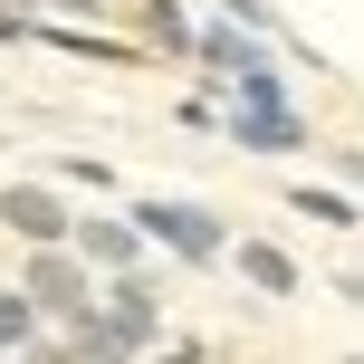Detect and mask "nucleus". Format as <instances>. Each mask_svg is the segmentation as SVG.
<instances>
[{
    "instance_id": "obj_1",
    "label": "nucleus",
    "mask_w": 364,
    "mask_h": 364,
    "mask_svg": "<svg viewBox=\"0 0 364 364\" xmlns=\"http://www.w3.org/2000/svg\"><path fill=\"white\" fill-rule=\"evenodd\" d=\"M134 240H164L182 259H220V230L201 201H134Z\"/></svg>"
},
{
    "instance_id": "obj_2",
    "label": "nucleus",
    "mask_w": 364,
    "mask_h": 364,
    "mask_svg": "<svg viewBox=\"0 0 364 364\" xmlns=\"http://www.w3.org/2000/svg\"><path fill=\"white\" fill-rule=\"evenodd\" d=\"M0 220H10L19 240H38V250H58V240H68V211H58L48 192H29V182H10V192H0Z\"/></svg>"
},
{
    "instance_id": "obj_3",
    "label": "nucleus",
    "mask_w": 364,
    "mask_h": 364,
    "mask_svg": "<svg viewBox=\"0 0 364 364\" xmlns=\"http://www.w3.org/2000/svg\"><path fill=\"white\" fill-rule=\"evenodd\" d=\"M29 297L58 307V316H77V307H87V278H77L68 259H38V269H29Z\"/></svg>"
},
{
    "instance_id": "obj_4",
    "label": "nucleus",
    "mask_w": 364,
    "mask_h": 364,
    "mask_svg": "<svg viewBox=\"0 0 364 364\" xmlns=\"http://www.w3.org/2000/svg\"><path fill=\"white\" fill-rule=\"evenodd\" d=\"M240 278H250V288H269V297H297L288 250H269V240H240Z\"/></svg>"
},
{
    "instance_id": "obj_5",
    "label": "nucleus",
    "mask_w": 364,
    "mask_h": 364,
    "mask_svg": "<svg viewBox=\"0 0 364 364\" xmlns=\"http://www.w3.org/2000/svg\"><path fill=\"white\" fill-rule=\"evenodd\" d=\"M144 336H154V297L125 278V288H115V326H106V346H144Z\"/></svg>"
},
{
    "instance_id": "obj_6",
    "label": "nucleus",
    "mask_w": 364,
    "mask_h": 364,
    "mask_svg": "<svg viewBox=\"0 0 364 364\" xmlns=\"http://www.w3.org/2000/svg\"><path fill=\"white\" fill-rule=\"evenodd\" d=\"M77 250H87V259H106V269H125V259H134V230H115V220H87V230H77Z\"/></svg>"
},
{
    "instance_id": "obj_7",
    "label": "nucleus",
    "mask_w": 364,
    "mask_h": 364,
    "mask_svg": "<svg viewBox=\"0 0 364 364\" xmlns=\"http://www.w3.org/2000/svg\"><path fill=\"white\" fill-rule=\"evenodd\" d=\"M297 211L326 220V230H355V201H346V192H297Z\"/></svg>"
},
{
    "instance_id": "obj_8",
    "label": "nucleus",
    "mask_w": 364,
    "mask_h": 364,
    "mask_svg": "<svg viewBox=\"0 0 364 364\" xmlns=\"http://www.w3.org/2000/svg\"><path fill=\"white\" fill-rule=\"evenodd\" d=\"M0 346H29V297H0Z\"/></svg>"
},
{
    "instance_id": "obj_9",
    "label": "nucleus",
    "mask_w": 364,
    "mask_h": 364,
    "mask_svg": "<svg viewBox=\"0 0 364 364\" xmlns=\"http://www.w3.org/2000/svg\"><path fill=\"white\" fill-rule=\"evenodd\" d=\"M230 19H250V29H278V10H269V0H230Z\"/></svg>"
}]
</instances>
